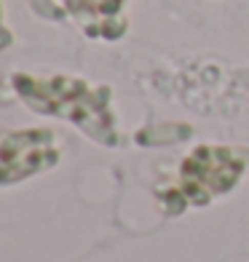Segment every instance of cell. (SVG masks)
Returning <instances> with one entry per match:
<instances>
[{
    "mask_svg": "<svg viewBox=\"0 0 249 262\" xmlns=\"http://www.w3.org/2000/svg\"><path fill=\"white\" fill-rule=\"evenodd\" d=\"M14 86L19 97L35 110L75 121L91 139H99L102 145H115L118 142L108 89H94L80 78H65V75L38 78L30 73H16Z\"/></svg>",
    "mask_w": 249,
    "mask_h": 262,
    "instance_id": "6da1fadb",
    "label": "cell"
},
{
    "mask_svg": "<svg viewBox=\"0 0 249 262\" xmlns=\"http://www.w3.org/2000/svg\"><path fill=\"white\" fill-rule=\"evenodd\" d=\"M246 163H249V150L198 147L185 158L177 190L188 204H206V201L231 190L241 180Z\"/></svg>",
    "mask_w": 249,
    "mask_h": 262,
    "instance_id": "7a4b0ae2",
    "label": "cell"
},
{
    "mask_svg": "<svg viewBox=\"0 0 249 262\" xmlns=\"http://www.w3.org/2000/svg\"><path fill=\"white\" fill-rule=\"evenodd\" d=\"M40 16L70 21L89 38L118 40L126 32V0H30Z\"/></svg>",
    "mask_w": 249,
    "mask_h": 262,
    "instance_id": "3957f363",
    "label": "cell"
},
{
    "mask_svg": "<svg viewBox=\"0 0 249 262\" xmlns=\"http://www.w3.org/2000/svg\"><path fill=\"white\" fill-rule=\"evenodd\" d=\"M56 158L59 145L51 131H0V185L38 174L54 166Z\"/></svg>",
    "mask_w": 249,
    "mask_h": 262,
    "instance_id": "277c9868",
    "label": "cell"
},
{
    "mask_svg": "<svg viewBox=\"0 0 249 262\" xmlns=\"http://www.w3.org/2000/svg\"><path fill=\"white\" fill-rule=\"evenodd\" d=\"M8 43H11V30H6V25H3V8H0V49H6Z\"/></svg>",
    "mask_w": 249,
    "mask_h": 262,
    "instance_id": "5b68a950",
    "label": "cell"
}]
</instances>
